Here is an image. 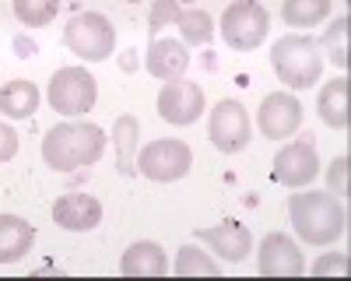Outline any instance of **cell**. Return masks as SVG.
<instances>
[{
  "label": "cell",
  "instance_id": "4",
  "mask_svg": "<svg viewBox=\"0 0 351 281\" xmlns=\"http://www.w3.org/2000/svg\"><path fill=\"white\" fill-rule=\"evenodd\" d=\"M64 42L74 56H81V60H109L112 49H116V28L106 14L99 11H84V14H74L67 32H64Z\"/></svg>",
  "mask_w": 351,
  "mask_h": 281
},
{
  "label": "cell",
  "instance_id": "28",
  "mask_svg": "<svg viewBox=\"0 0 351 281\" xmlns=\"http://www.w3.org/2000/svg\"><path fill=\"white\" fill-rule=\"evenodd\" d=\"M14 151H18V134L8 123H0V162L14 158Z\"/></svg>",
  "mask_w": 351,
  "mask_h": 281
},
{
  "label": "cell",
  "instance_id": "1",
  "mask_svg": "<svg viewBox=\"0 0 351 281\" xmlns=\"http://www.w3.org/2000/svg\"><path fill=\"white\" fill-rule=\"evenodd\" d=\"M288 218L295 225V232L302 243L309 246H330L344 236L348 229V211L337 197L319 193V190H306L288 197Z\"/></svg>",
  "mask_w": 351,
  "mask_h": 281
},
{
  "label": "cell",
  "instance_id": "17",
  "mask_svg": "<svg viewBox=\"0 0 351 281\" xmlns=\"http://www.w3.org/2000/svg\"><path fill=\"white\" fill-rule=\"evenodd\" d=\"M36 243V229L18 215H0V264L21 260Z\"/></svg>",
  "mask_w": 351,
  "mask_h": 281
},
{
  "label": "cell",
  "instance_id": "14",
  "mask_svg": "<svg viewBox=\"0 0 351 281\" xmlns=\"http://www.w3.org/2000/svg\"><path fill=\"white\" fill-rule=\"evenodd\" d=\"M53 221L67 232H92L102 221V204L88 193H64L53 204Z\"/></svg>",
  "mask_w": 351,
  "mask_h": 281
},
{
  "label": "cell",
  "instance_id": "13",
  "mask_svg": "<svg viewBox=\"0 0 351 281\" xmlns=\"http://www.w3.org/2000/svg\"><path fill=\"white\" fill-rule=\"evenodd\" d=\"M197 243L211 246L218 257L228 260V264H239V260H246L253 253V236L239 221H221V225H211V229H200Z\"/></svg>",
  "mask_w": 351,
  "mask_h": 281
},
{
  "label": "cell",
  "instance_id": "22",
  "mask_svg": "<svg viewBox=\"0 0 351 281\" xmlns=\"http://www.w3.org/2000/svg\"><path fill=\"white\" fill-rule=\"evenodd\" d=\"M176 25H180L186 46H204V42H211V36H215V21H211L208 11H180Z\"/></svg>",
  "mask_w": 351,
  "mask_h": 281
},
{
  "label": "cell",
  "instance_id": "2",
  "mask_svg": "<svg viewBox=\"0 0 351 281\" xmlns=\"http://www.w3.org/2000/svg\"><path fill=\"white\" fill-rule=\"evenodd\" d=\"M102 151H106V130L77 120L56 123L43 140V158L56 173H74L81 165H92L102 158Z\"/></svg>",
  "mask_w": 351,
  "mask_h": 281
},
{
  "label": "cell",
  "instance_id": "25",
  "mask_svg": "<svg viewBox=\"0 0 351 281\" xmlns=\"http://www.w3.org/2000/svg\"><path fill=\"white\" fill-rule=\"evenodd\" d=\"M348 28H351V18H348V14H341L337 21H330V28L324 32L327 56H330V60H334L341 71H344V67H348V60H351V56H348Z\"/></svg>",
  "mask_w": 351,
  "mask_h": 281
},
{
  "label": "cell",
  "instance_id": "5",
  "mask_svg": "<svg viewBox=\"0 0 351 281\" xmlns=\"http://www.w3.org/2000/svg\"><path fill=\"white\" fill-rule=\"evenodd\" d=\"M267 28H271V18L256 0H236L221 14V39H225V46L239 49V53L256 49L267 39Z\"/></svg>",
  "mask_w": 351,
  "mask_h": 281
},
{
  "label": "cell",
  "instance_id": "19",
  "mask_svg": "<svg viewBox=\"0 0 351 281\" xmlns=\"http://www.w3.org/2000/svg\"><path fill=\"white\" fill-rule=\"evenodd\" d=\"M39 109V88L32 81H11L0 88V112L11 120H28Z\"/></svg>",
  "mask_w": 351,
  "mask_h": 281
},
{
  "label": "cell",
  "instance_id": "27",
  "mask_svg": "<svg viewBox=\"0 0 351 281\" xmlns=\"http://www.w3.org/2000/svg\"><path fill=\"white\" fill-rule=\"evenodd\" d=\"M348 165H351V158L341 155V158H334L330 169H327V183H330V190H334L337 197H348Z\"/></svg>",
  "mask_w": 351,
  "mask_h": 281
},
{
  "label": "cell",
  "instance_id": "24",
  "mask_svg": "<svg viewBox=\"0 0 351 281\" xmlns=\"http://www.w3.org/2000/svg\"><path fill=\"white\" fill-rule=\"evenodd\" d=\"M176 274H180V278H190V274L215 278V274H221V267L208 257V253H200L197 246H183L180 253H176Z\"/></svg>",
  "mask_w": 351,
  "mask_h": 281
},
{
  "label": "cell",
  "instance_id": "26",
  "mask_svg": "<svg viewBox=\"0 0 351 281\" xmlns=\"http://www.w3.org/2000/svg\"><path fill=\"white\" fill-rule=\"evenodd\" d=\"M180 18V0H155L152 4V14H148V25H152V32H162V28L169 21Z\"/></svg>",
  "mask_w": 351,
  "mask_h": 281
},
{
  "label": "cell",
  "instance_id": "10",
  "mask_svg": "<svg viewBox=\"0 0 351 281\" xmlns=\"http://www.w3.org/2000/svg\"><path fill=\"white\" fill-rule=\"evenodd\" d=\"M204 112V88L197 81H165V88L158 92V117L176 123V127H190Z\"/></svg>",
  "mask_w": 351,
  "mask_h": 281
},
{
  "label": "cell",
  "instance_id": "16",
  "mask_svg": "<svg viewBox=\"0 0 351 281\" xmlns=\"http://www.w3.org/2000/svg\"><path fill=\"white\" fill-rule=\"evenodd\" d=\"M120 271L127 278H162L169 271V260H165V249L158 243H148V239H141L134 243L127 253H123V260H120Z\"/></svg>",
  "mask_w": 351,
  "mask_h": 281
},
{
  "label": "cell",
  "instance_id": "20",
  "mask_svg": "<svg viewBox=\"0 0 351 281\" xmlns=\"http://www.w3.org/2000/svg\"><path fill=\"white\" fill-rule=\"evenodd\" d=\"M141 127L134 117H120L112 127V145H116V165L123 169V173H137V151H141Z\"/></svg>",
  "mask_w": 351,
  "mask_h": 281
},
{
  "label": "cell",
  "instance_id": "9",
  "mask_svg": "<svg viewBox=\"0 0 351 281\" xmlns=\"http://www.w3.org/2000/svg\"><path fill=\"white\" fill-rule=\"evenodd\" d=\"M316 176H319V155H316V145H313V134L291 140V145H285L274 155V180L281 186L299 190V186L313 183Z\"/></svg>",
  "mask_w": 351,
  "mask_h": 281
},
{
  "label": "cell",
  "instance_id": "15",
  "mask_svg": "<svg viewBox=\"0 0 351 281\" xmlns=\"http://www.w3.org/2000/svg\"><path fill=\"white\" fill-rule=\"evenodd\" d=\"M144 64H148V74L158 77V81H176V77H183V71L190 67L186 42L155 39L152 49H148V56H144Z\"/></svg>",
  "mask_w": 351,
  "mask_h": 281
},
{
  "label": "cell",
  "instance_id": "7",
  "mask_svg": "<svg viewBox=\"0 0 351 281\" xmlns=\"http://www.w3.org/2000/svg\"><path fill=\"white\" fill-rule=\"evenodd\" d=\"M99 99V84L84 67H64L56 71L49 81V106L64 117H81L95 106Z\"/></svg>",
  "mask_w": 351,
  "mask_h": 281
},
{
  "label": "cell",
  "instance_id": "23",
  "mask_svg": "<svg viewBox=\"0 0 351 281\" xmlns=\"http://www.w3.org/2000/svg\"><path fill=\"white\" fill-rule=\"evenodd\" d=\"M56 11H60V0H14V14L28 28L49 25L56 18Z\"/></svg>",
  "mask_w": 351,
  "mask_h": 281
},
{
  "label": "cell",
  "instance_id": "11",
  "mask_svg": "<svg viewBox=\"0 0 351 281\" xmlns=\"http://www.w3.org/2000/svg\"><path fill=\"white\" fill-rule=\"evenodd\" d=\"M302 123V102L295 95H288V92H274L260 102L256 109V127L263 137H271V140H285L299 130Z\"/></svg>",
  "mask_w": 351,
  "mask_h": 281
},
{
  "label": "cell",
  "instance_id": "8",
  "mask_svg": "<svg viewBox=\"0 0 351 281\" xmlns=\"http://www.w3.org/2000/svg\"><path fill=\"white\" fill-rule=\"evenodd\" d=\"M208 134H211V145L225 155H236L250 145V112L243 102L236 99H221L211 112V123H208Z\"/></svg>",
  "mask_w": 351,
  "mask_h": 281
},
{
  "label": "cell",
  "instance_id": "30",
  "mask_svg": "<svg viewBox=\"0 0 351 281\" xmlns=\"http://www.w3.org/2000/svg\"><path fill=\"white\" fill-rule=\"evenodd\" d=\"M130 4H141V0H130Z\"/></svg>",
  "mask_w": 351,
  "mask_h": 281
},
{
  "label": "cell",
  "instance_id": "18",
  "mask_svg": "<svg viewBox=\"0 0 351 281\" xmlns=\"http://www.w3.org/2000/svg\"><path fill=\"white\" fill-rule=\"evenodd\" d=\"M348 77L341 74V77H334L330 84H324V92H319V102H316V109H319V117H324V123L327 127H334V130H348L351 127V117H348Z\"/></svg>",
  "mask_w": 351,
  "mask_h": 281
},
{
  "label": "cell",
  "instance_id": "12",
  "mask_svg": "<svg viewBox=\"0 0 351 281\" xmlns=\"http://www.w3.org/2000/svg\"><path fill=\"white\" fill-rule=\"evenodd\" d=\"M256 271L263 278H295V274L306 271V257H302V249L291 243L285 232H271L267 239L260 243Z\"/></svg>",
  "mask_w": 351,
  "mask_h": 281
},
{
  "label": "cell",
  "instance_id": "29",
  "mask_svg": "<svg viewBox=\"0 0 351 281\" xmlns=\"http://www.w3.org/2000/svg\"><path fill=\"white\" fill-rule=\"evenodd\" d=\"M327 271H341V274H348V257H327V260L313 264V274H327Z\"/></svg>",
  "mask_w": 351,
  "mask_h": 281
},
{
  "label": "cell",
  "instance_id": "3",
  "mask_svg": "<svg viewBox=\"0 0 351 281\" xmlns=\"http://www.w3.org/2000/svg\"><path fill=\"white\" fill-rule=\"evenodd\" d=\"M271 64H274V74L281 77V84H288V88H309V84L319 81L324 56L316 53V42L306 36H281L271 49Z\"/></svg>",
  "mask_w": 351,
  "mask_h": 281
},
{
  "label": "cell",
  "instance_id": "6",
  "mask_svg": "<svg viewBox=\"0 0 351 281\" xmlns=\"http://www.w3.org/2000/svg\"><path fill=\"white\" fill-rule=\"evenodd\" d=\"M193 165V151L176 137H162V140H152L144 151H137V169L141 176H148L155 183H176L190 173Z\"/></svg>",
  "mask_w": 351,
  "mask_h": 281
},
{
  "label": "cell",
  "instance_id": "21",
  "mask_svg": "<svg viewBox=\"0 0 351 281\" xmlns=\"http://www.w3.org/2000/svg\"><path fill=\"white\" fill-rule=\"evenodd\" d=\"M330 14V0H285L281 18L291 28H313Z\"/></svg>",
  "mask_w": 351,
  "mask_h": 281
}]
</instances>
